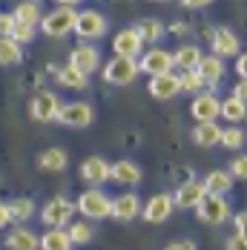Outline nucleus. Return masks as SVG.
<instances>
[{"mask_svg": "<svg viewBox=\"0 0 247 250\" xmlns=\"http://www.w3.org/2000/svg\"><path fill=\"white\" fill-rule=\"evenodd\" d=\"M219 144H222V147H227V150H239V147L245 144V132H242L239 126H227V129H222Z\"/></svg>", "mask_w": 247, "mask_h": 250, "instance_id": "obj_34", "label": "nucleus"}, {"mask_svg": "<svg viewBox=\"0 0 247 250\" xmlns=\"http://www.w3.org/2000/svg\"><path fill=\"white\" fill-rule=\"evenodd\" d=\"M15 18L12 15H0V38H12V29H15Z\"/></svg>", "mask_w": 247, "mask_h": 250, "instance_id": "obj_38", "label": "nucleus"}, {"mask_svg": "<svg viewBox=\"0 0 247 250\" xmlns=\"http://www.w3.org/2000/svg\"><path fill=\"white\" fill-rule=\"evenodd\" d=\"M135 63H138V72H147L149 78L167 75V72H173V52L152 46V49H147Z\"/></svg>", "mask_w": 247, "mask_h": 250, "instance_id": "obj_7", "label": "nucleus"}, {"mask_svg": "<svg viewBox=\"0 0 247 250\" xmlns=\"http://www.w3.org/2000/svg\"><path fill=\"white\" fill-rule=\"evenodd\" d=\"M58 83L66 86V89H86V86H89V78L81 75L78 69H72V66L66 63V66L58 69Z\"/></svg>", "mask_w": 247, "mask_h": 250, "instance_id": "obj_31", "label": "nucleus"}, {"mask_svg": "<svg viewBox=\"0 0 247 250\" xmlns=\"http://www.w3.org/2000/svg\"><path fill=\"white\" fill-rule=\"evenodd\" d=\"M12 18H15L18 23L38 26L41 21H43V9H41V3H18L15 12H12Z\"/></svg>", "mask_w": 247, "mask_h": 250, "instance_id": "obj_27", "label": "nucleus"}, {"mask_svg": "<svg viewBox=\"0 0 247 250\" xmlns=\"http://www.w3.org/2000/svg\"><path fill=\"white\" fill-rule=\"evenodd\" d=\"M193 72L201 78L204 86H216V83L224 78L227 66H224V61H219L216 55H201V61H198V66L193 69Z\"/></svg>", "mask_w": 247, "mask_h": 250, "instance_id": "obj_17", "label": "nucleus"}, {"mask_svg": "<svg viewBox=\"0 0 247 250\" xmlns=\"http://www.w3.org/2000/svg\"><path fill=\"white\" fill-rule=\"evenodd\" d=\"M135 32H138V38H141V43H158V41H164V35H167V26L161 23V21H155V18H144L138 26H132Z\"/></svg>", "mask_w": 247, "mask_h": 250, "instance_id": "obj_23", "label": "nucleus"}, {"mask_svg": "<svg viewBox=\"0 0 247 250\" xmlns=\"http://www.w3.org/2000/svg\"><path fill=\"white\" fill-rule=\"evenodd\" d=\"M236 69H239V75L245 78V72H247V58L245 55H239V66H236Z\"/></svg>", "mask_w": 247, "mask_h": 250, "instance_id": "obj_44", "label": "nucleus"}, {"mask_svg": "<svg viewBox=\"0 0 247 250\" xmlns=\"http://www.w3.org/2000/svg\"><path fill=\"white\" fill-rule=\"evenodd\" d=\"M38 250H72V242L66 230H46L43 236H38Z\"/></svg>", "mask_w": 247, "mask_h": 250, "instance_id": "obj_25", "label": "nucleus"}, {"mask_svg": "<svg viewBox=\"0 0 247 250\" xmlns=\"http://www.w3.org/2000/svg\"><path fill=\"white\" fill-rule=\"evenodd\" d=\"M55 121L63 126H72V129H86L95 121V112H92V106L86 101H72V104H61Z\"/></svg>", "mask_w": 247, "mask_h": 250, "instance_id": "obj_3", "label": "nucleus"}, {"mask_svg": "<svg viewBox=\"0 0 247 250\" xmlns=\"http://www.w3.org/2000/svg\"><path fill=\"white\" fill-rule=\"evenodd\" d=\"M138 78V63L129 58H112L109 63H103V81L112 86H129Z\"/></svg>", "mask_w": 247, "mask_h": 250, "instance_id": "obj_6", "label": "nucleus"}, {"mask_svg": "<svg viewBox=\"0 0 247 250\" xmlns=\"http://www.w3.org/2000/svg\"><path fill=\"white\" fill-rule=\"evenodd\" d=\"M219 115L227 118L230 126H236V124H242V121H245L247 109H245V104H242V101H236L233 95H230V98H224L222 104H219Z\"/></svg>", "mask_w": 247, "mask_h": 250, "instance_id": "obj_28", "label": "nucleus"}, {"mask_svg": "<svg viewBox=\"0 0 247 250\" xmlns=\"http://www.w3.org/2000/svg\"><path fill=\"white\" fill-rule=\"evenodd\" d=\"M227 250H245V236H230L227 239Z\"/></svg>", "mask_w": 247, "mask_h": 250, "instance_id": "obj_40", "label": "nucleus"}, {"mask_svg": "<svg viewBox=\"0 0 247 250\" xmlns=\"http://www.w3.org/2000/svg\"><path fill=\"white\" fill-rule=\"evenodd\" d=\"M23 61V46H18L12 38H0V66H18Z\"/></svg>", "mask_w": 247, "mask_h": 250, "instance_id": "obj_30", "label": "nucleus"}, {"mask_svg": "<svg viewBox=\"0 0 247 250\" xmlns=\"http://www.w3.org/2000/svg\"><path fill=\"white\" fill-rule=\"evenodd\" d=\"M58 109H61V98L49 92V89H43V92H38L32 104H29V115L35 118V121H41V124H46V121H55L58 118Z\"/></svg>", "mask_w": 247, "mask_h": 250, "instance_id": "obj_10", "label": "nucleus"}, {"mask_svg": "<svg viewBox=\"0 0 247 250\" xmlns=\"http://www.w3.org/2000/svg\"><path fill=\"white\" fill-rule=\"evenodd\" d=\"M219 104H222V101L216 98V92H198L196 98H193L190 115L196 118L198 124H216V118H219Z\"/></svg>", "mask_w": 247, "mask_h": 250, "instance_id": "obj_13", "label": "nucleus"}, {"mask_svg": "<svg viewBox=\"0 0 247 250\" xmlns=\"http://www.w3.org/2000/svg\"><path fill=\"white\" fill-rule=\"evenodd\" d=\"M196 216L204 225H222L230 219V201L222 196H204V201L196 207Z\"/></svg>", "mask_w": 247, "mask_h": 250, "instance_id": "obj_9", "label": "nucleus"}, {"mask_svg": "<svg viewBox=\"0 0 247 250\" xmlns=\"http://www.w3.org/2000/svg\"><path fill=\"white\" fill-rule=\"evenodd\" d=\"M75 210L83 216V219H92V222H101V219H109L112 216V199L98 190V187H89L83 190L78 201H75Z\"/></svg>", "mask_w": 247, "mask_h": 250, "instance_id": "obj_2", "label": "nucleus"}, {"mask_svg": "<svg viewBox=\"0 0 247 250\" xmlns=\"http://www.w3.org/2000/svg\"><path fill=\"white\" fill-rule=\"evenodd\" d=\"M69 66L78 69L81 75H92V72H98L101 66V49L98 46H92V43H78L72 52H69Z\"/></svg>", "mask_w": 247, "mask_h": 250, "instance_id": "obj_8", "label": "nucleus"}, {"mask_svg": "<svg viewBox=\"0 0 247 250\" xmlns=\"http://www.w3.org/2000/svg\"><path fill=\"white\" fill-rule=\"evenodd\" d=\"M245 95H247V86H245V81H242V83H239V86L233 89V98H236V101H242V104H245Z\"/></svg>", "mask_w": 247, "mask_h": 250, "instance_id": "obj_43", "label": "nucleus"}, {"mask_svg": "<svg viewBox=\"0 0 247 250\" xmlns=\"http://www.w3.org/2000/svg\"><path fill=\"white\" fill-rule=\"evenodd\" d=\"M213 55H216L219 61L242 55V43H239V38H236V32H233V29H227V26L213 29Z\"/></svg>", "mask_w": 247, "mask_h": 250, "instance_id": "obj_14", "label": "nucleus"}, {"mask_svg": "<svg viewBox=\"0 0 247 250\" xmlns=\"http://www.w3.org/2000/svg\"><path fill=\"white\" fill-rule=\"evenodd\" d=\"M198 61H201V49L196 43H184L173 52V66H178L181 72H193L198 66Z\"/></svg>", "mask_w": 247, "mask_h": 250, "instance_id": "obj_22", "label": "nucleus"}, {"mask_svg": "<svg viewBox=\"0 0 247 250\" xmlns=\"http://www.w3.org/2000/svg\"><path fill=\"white\" fill-rule=\"evenodd\" d=\"M201 184H204V193H207V196H222V199L233 190V178L227 175V170H213V173H207V178H204Z\"/></svg>", "mask_w": 247, "mask_h": 250, "instance_id": "obj_21", "label": "nucleus"}, {"mask_svg": "<svg viewBox=\"0 0 247 250\" xmlns=\"http://www.w3.org/2000/svg\"><path fill=\"white\" fill-rule=\"evenodd\" d=\"M245 222H247V213H239V216L233 219V225H236V236H245Z\"/></svg>", "mask_w": 247, "mask_h": 250, "instance_id": "obj_42", "label": "nucleus"}, {"mask_svg": "<svg viewBox=\"0 0 247 250\" xmlns=\"http://www.w3.org/2000/svg\"><path fill=\"white\" fill-rule=\"evenodd\" d=\"M204 89V83H201V78L196 72H181L178 75V92H190V95H198Z\"/></svg>", "mask_w": 247, "mask_h": 250, "instance_id": "obj_35", "label": "nucleus"}, {"mask_svg": "<svg viewBox=\"0 0 247 250\" xmlns=\"http://www.w3.org/2000/svg\"><path fill=\"white\" fill-rule=\"evenodd\" d=\"M141 167L129 158H121L115 164H109V181H118V184H126V187H135L141 184Z\"/></svg>", "mask_w": 247, "mask_h": 250, "instance_id": "obj_18", "label": "nucleus"}, {"mask_svg": "<svg viewBox=\"0 0 247 250\" xmlns=\"http://www.w3.org/2000/svg\"><path fill=\"white\" fill-rule=\"evenodd\" d=\"M204 6H207V3H201V0H196V3L187 0V3H184V9H204Z\"/></svg>", "mask_w": 247, "mask_h": 250, "instance_id": "obj_45", "label": "nucleus"}, {"mask_svg": "<svg viewBox=\"0 0 247 250\" xmlns=\"http://www.w3.org/2000/svg\"><path fill=\"white\" fill-rule=\"evenodd\" d=\"M9 222H12V216H9V204H6V201H0V230L9 225Z\"/></svg>", "mask_w": 247, "mask_h": 250, "instance_id": "obj_41", "label": "nucleus"}, {"mask_svg": "<svg viewBox=\"0 0 247 250\" xmlns=\"http://www.w3.org/2000/svg\"><path fill=\"white\" fill-rule=\"evenodd\" d=\"M141 216V199L135 193H124L118 199H112V219L118 222H132Z\"/></svg>", "mask_w": 247, "mask_h": 250, "instance_id": "obj_19", "label": "nucleus"}, {"mask_svg": "<svg viewBox=\"0 0 247 250\" xmlns=\"http://www.w3.org/2000/svg\"><path fill=\"white\" fill-rule=\"evenodd\" d=\"M173 196L170 193H155L147 204H141V216H144V222L149 225H161V222H167L170 216H173Z\"/></svg>", "mask_w": 247, "mask_h": 250, "instance_id": "obj_11", "label": "nucleus"}, {"mask_svg": "<svg viewBox=\"0 0 247 250\" xmlns=\"http://www.w3.org/2000/svg\"><path fill=\"white\" fill-rule=\"evenodd\" d=\"M204 184L201 181H184L178 190H175V196H173V207H181V210H196L198 204L204 201Z\"/></svg>", "mask_w": 247, "mask_h": 250, "instance_id": "obj_16", "label": "nucleus"}, {"mask_svg": "<svg viewBox=\"0 0 247 250\" xmlns=\"http://www.w3.org/2000/svg\"><path fill=\"white\" fill-rule=\"evenodd\" d=\"M81 178H83L89 187H98L101 190V184L109 181V164H106V158H101V155H89V158L81 164Z\"/></svg>", "mask_w": 247, "mask_h": 250, "instance_id": "obj_15", "label": "nucleus"}, {"mask_svg": "<svg viewBox=\"0 0 247 250\" xmlns=\"http://www.w3.org/2000/svg\"><path fill=\"white\" fill-rule=\"evenodd\" d=\"M219 138H222V126L219 124H198L193 129V141L198 147H216Z\"/></svg>", "mask_w": 247, "mask_h": 250, "instance_id": "obj_29", "label": "nucleus"}, {"mask_svg": "<svg viewBox=\"0 0 247 250\" xmlns=\"http://www.w3.org/2000/svg\"><path fill=\"white\" fill-rule=\"evenodd\" d=\"M32 38H35V26L15 23V29H12V41H15L18 46H23V43H32Z\"/></svg>", "mask_w": 247, "mask_h": 250, "instance_id": "obj_36", "label": "nucleus"}, {"mask_svg": "<svg viewBox=\"0 0 247 250\" xmlns=\"http://www.w3.org/2000/svg\"><path fill=\"white\" fill-rule=\"evenodd\" d=\"M72 216H75V201H69L66 196L52 199L49 204L43 207V213H41L43 225L49 227V230H63V227L72 222Z\"/></svg>", "mask_w": 247, "mask_h": 250, "instance_id": "obj_5", "label": "nucleus"}, {"mask_svg": "<svg viewBox=\"0 0 247 250\" xmlns=\"http://www.w3.org/2000/svg\"><path fill=\"white\" fill-rule=\"evenodd\" d=\"M38 164H41V170H49V173H61V170H66V167H69V158H66V152H63V150L52 147V150H43V152H41Z\"/></svg>", "mask_w": 247, "mask_h": 250, "instance_id": "obj_26", "label": "nucleus"}, {"mask_svg": "<svg viewBox=\"0 0 247 250\" xmlns=\"http://www.w3.org/2000/svg\"><path fill=\"white\" fill-rule=\"evenodd\" d=\"M6 204H9V216H12L15 225H23V222H29L35 216V204L29 199H12V201H6Z\"/></svg>", "mask_w": 247, "mask_h": 250, "instance_id": "obj_32", "label": "nucleus"}, {"mask_svg": "<svg viewBox=\"0 0 247 250\" xmlns=\"http://www.w3.org/2000/svg\"><path fill=\"white\" fill-rule=\"evenodd\" d=\"M6 250H38V236L29 227H15L6 236Z\"/></svg>", "mask_w": 247, "mask_h": 250, "instance_id": "obj_24", "label": "nucleus"}, {"mask_svg": "<svg viewBox=\"0 0 247 250\" xmlns=\"http://www.w3.org/2000/svg\"><path fill=\"white\" fill-rule=\"evenodd\" d=\"M75 18H78V6L75 3H61L49 15H43V21L38 26L46 38H66L75 29Z\"/></svg>", "mask_w": 247, "mask_h": 250, "instance_id": "obj_1", "label": "nucleus"}, {"mask_svg": "<svg viewBox=\"0 0 247 250\" xmlns=\"http://www.w3.org/2000/svg\"><path fill=\"white\" fill-rule=\"evenodd\" d=\"M164 250H196V242H190V239H178V242H170Z\"/></svg>", "mask_w": 247, "mask_h": 250, "instance_id": "obj_39", "label": "nucleus"}, {"mask_svg": "<svg viewBox=\"0 0 247 250\" xmlns=\"http://www.w3.org/2000/svg\"><path fill=\"white\" fill-rule=\"evenodd\" d=\"M72 32L81 41H98V38L106 35V18L101 15L98 9H83V12H78V18H75Z\"/></svg>", "mask_w": 247, "mask_h": 250, "instance_id": "obj_4", "label": "nucleus"}, {"mask_svg": "<svg viewBox=\"0 0 247 250\" xmlns=\"http://www.w3.org/2000/svg\"><path fill=\"white\" fill-rule=\"evenodd\" d=\"M147 89H149V95H152V98L170 101V98H175V95H178V75H175V72H167V75L149 78Z\"/></svg>", "mask_w": 247, "mask_h": 250, "instance_id": "obj_20", "label": "nucleus"}, {"mask_svg": "<svg viewBox=\"0 0 247 250\" xmlns=\"http://www.w3.org/2000/svg\"><path fill=\"white\" fill-rule=\"evenodd\" d=\"M227 175L236 181H245V175H247V164H245V158H233V164H230V170H227Z\"/></svg>", "mask_w": 247, "mask_h": 250, "instance_id": "obj_37", "label": "nucleus"}, {"mask_svg": "<svg viewBox=\"0 0 247 250\" xmlns=\"http://www.w3.org/2000/svg\"><path fill=\"white\" fill-rule=\"evenodd\" d=\"M66 236H69L72 245H89L92 242V227L86 225V222H75V225H69Z\"/></svg>", "mask_w": 247, "mask_h": 250, "instance_id": "obj_33", "label": "nucleus"}, {"mask_svg": "<svg viewBox=\"0 0 247 250\" xmlns=\"http://www.w3.org/2000/svg\"><path fill=\"white\" fill-rule=\"evenodd\" d=\"M112 49H115V58H129V61H138L144 55V43L138 38V32L129 26V29H121L112 41Z\"/></svg>", "mask_w": 247, "mask_h": 250, "instance_id": "obj_12", "label": "nucleus"}]
</instances>
